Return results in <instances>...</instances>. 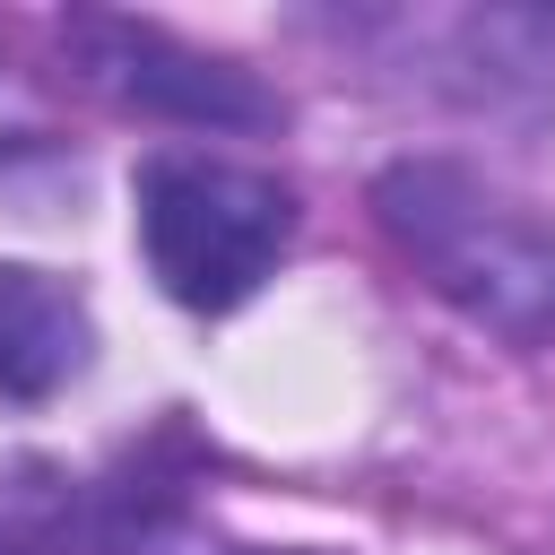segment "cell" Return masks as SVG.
<instances>
[{
    "label": "cell",
    "instance_id": "cell-1",
    "mask_svg": "<svg viewBox=\"0 0 555 555\" xmlns=\"http://www.w3.org/2000/svg\"><path fill=\"white\" fill-rule=\"evenodd\" d=\"M399 260L503 347H555V225L451 156H399L373 182Z\"/></svg>",
    "mask_w": 555,
    "mask_h": 555
},
{
    "label": "cell",
    "instance_id": "cell-2",
    "mask_svg": "<svg viewBox=\"0 0 555 555\" xmlns=\"http://www.w3.org/2000/svg\"><path fill=\"white\" fill-rule=\"evenodd\" d=\"M130 199H139V251L182 312H234L295 234V191L278 173L199 147H156Z\"/></svg>",
    "mask_w": 555,
    "mask_h": 555
},
{
    "label": "cell",
    "instance_id": "cell-3",
    "mask_svg": "<svg viewBox=\"0 0 555 555\" xmlns=\"http://www.w3.org/2000/svg\"><path fill=\"white\" fill-rule=\"evenodd\" d=\"M61 43H69V61H78V78L104 87L113 104H130V113H156V121H182V130H278V121H286V104H278L251 69H234V61L165 35V26H147V17L78 9V17L61 26Z\"/></svg>",
    "mask_w": 555,
    "mask_h": 555
},
{
    "label": "cell",
    "instance_id": "cell-4",
    "mask_svg": "<svg viewBox=\"0 0 555 555\" xmlns=\"http://www.w3.org/2000/svg\"><path fill=\"white\" fill-rule=\"evenodd\" d=\"M95 356V321H87V295L52 269H26V260H0V399H52L87 373Z\"/></svg>",
    "mask_w": 555,
    "mask_h": 555
},
{
    "label": "cell",
    "instance_id": "cell-5",
    "mask_svg": "<svg viewBox=\"0 0 555 555\" xmlns=\"http://www.w3.org/2000/svg\"><path fill=\"white\" fill-rule=\"evenodd\" d=\"M0 555H95L87 486L52 460H9L0 468Z\"/></svg>",
    "mask_w": 555,
    "mask_h": 555
},
{
    "label": "cell",
    "instance_id": "cell-6",
    "mask_svg": "<svg viewBox=\"0 0 555 555\" xmlns=\"http://www.w3.org/2000/svg\"><path fill=\"white\" fill-rule=\"evenodd\" d=\"M234 555H304V546H234Z\"/></svg>",
    "mask_w": 555,
    "mask_h": 555
},
{
    "label": "cell",
    "instance_id": "cell-7",
    "mask_svg": "<svg viewBox=\"0 0 555 555\" xmlns=\"http://www.w3.org/2000/svg\"><path fill=\"white\" fill-rule=\"evenodd\" d=\"M9 147H17V139H9V130H0V156H9Z\"/></svg>",
    "mask_w": 555,
    "mask_h": 555
}]
</instances>
